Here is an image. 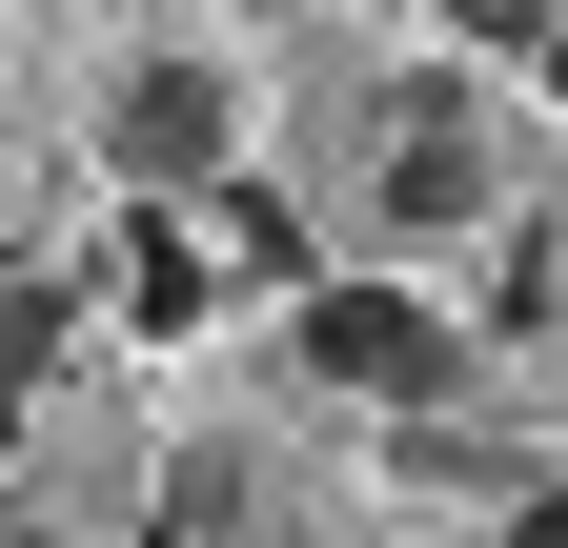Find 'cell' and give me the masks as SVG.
Instances as JSON below:
<instances>
[{
	"instance_id": "cell-3",
	"label": "cell",
	"mask_w": 568,
	"mask_h": 548,
	"mask_svg": "<svg viewBox=\"0 0 568 548\" xmlns=\"http://www.w3.org/2000/svg\"><path fill=\"white\" fill-rule=\"evenodd\" d=\"M102 305L122 325H224V244H203V203H163V183H122V244H102Z\"/></svg>"
},
{
	"instance_id": "cell-4",
	"label": "cell",
	"mask_w": 568,
	"mask_h": 548,
	"mask_svg": "<svg viewBox=\"0 0 568 548\" xmlns=\"http://www.w3.org/2000/svg\"><path fill=\"white\" fill-rule=\"evenodd\" d=\"M508 203V163L467 143V102H406V143H386V224H487Z\"/></svg>"
},
{
	"instance_id": "cell-5",
	"label": "cell",
	"mask_w": 568,
	"mask_h": 548,
	"mask_svg": "<svg viewBox=\"0 0 568 548\" xmlns=\"http://www.w3.org/2000/svg\"><path fill=\"white\" fill-rule=\"evenodd\" d=\"M467 346H548V203H487V305Z\"/></svg>"
},
{
	"instance_id": "cell-2",
	"label": "cell",
	"mask_w": 568,
	"mask_h": 548,
	"mask_svg": "<svg viewBox=\"0 0 568 548\" xmlns=\"http://www.w3.org/2000/svg\"><path fill=\"white\" fill-rule=\"evenodd\" d=\"M102 163L163 183V203H203L244 163V82H224V61H122V82H102Z\"/></svg>"
},
{
	"instance_id": "cell-7",
	"label": "cell",
	"mask_w": 568,
	"mask_h": 548,
	"mask_svg": "<svg viewBox=\"0 0 568 548\" xmlns=\"http://www.w3.org/2000/svg\"><path fill=\"white\" fill-rule=\"evenodd\" d=\"M447 41H487V61H548V0H447Z\"/></svg>"
},
{
	"instance_id": "cell-1",
	"label": "cell",
	"mask_w": 568,
	"mask_h": 548,
	"mask_svg": "<svg viewBox=\"0 0 568 548\" xmlns=\"http://www.w3.org/2000/svg\"><path fill=\"white\" fill-rule=\"evenodd\" d=\"M305 366L366 386V406H447L467 386V325L426 305V285H345V264H325V285H305Z\"/></svg>"
},
{
	"instance_id": "cell-6",
	"label": "cell",
	"mask_w": 568,
	"mask_h": 548,
	"mask_svg": "<svg viewBox=\"0 0 568 548\" xmlns=\"http://www.w3.org/2000/svg\"><path fill=\"white\" fill-rule=\"evenodd\" d=\"M41 346H61V285H41V264H0V366L41 386Z\"/></svg>"
}]
</instances>
